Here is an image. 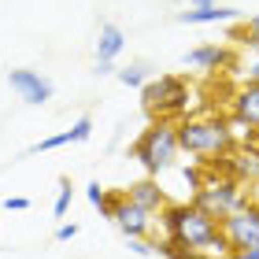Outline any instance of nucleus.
Returning <instances> with one entry per match:
<instances>
[{
	"mask_svg": "<svg viewBox=\"0 0 259 259\" xmlns=\"http://www.w3.org/2000/svg\"><path fill=\"white\" fill-rule=\"evenodd\" d=\"M163 219V230H167V237L182 241L185 248H196V252H211L219 259H230V241L226 233H222V222L215 215H207L204 207H196L193 200L189 204H167L159 211Z\"/></svg>",
	"mask_w": 259,
	"mask_h": 259,
	"instance_id": "f257e3e1",
	"label": "nucleus"
},
{
	"mask_svg": "<svg viewBox=\"0 0 259 259\" xmlns=\"http://www.w3.org/2000/svg\"><path fill=\"white\" fill-rule=\"evenodd\" d=\"M252 152H255V156H259V130H255V141H252Z\"/></svg>",
	"mask_w": 259,
	"mask_h": 259,
	"instance_id": "bb28decb",
	"label": "nucleus"
},
{
	"mask_svg": "<svg viewBox=\"0 0 259 259\" xmlns=\"http://www.w3.org/2000/svg\"><path fill=\"white\" fill-rule=\"evenodd\" d=\"M141 100H145V111L152 119H163V122H174L189 111V85L174 74H163V78H152L141 85Z\"/></svg>",
	"mask_w": 259,
	"mask_h": 259,
	"instance_id": "20e7f679",
	"label": "nucleus"
},
{
	"mask_svg": "<svg viewBox=\"0 0 259 259\" xmlns=\"http://www.w3.org/2000/svg\"><path fill=\"white\" fill-rule=\"evenodd\" d=\"M85 193H89V204H93V207H100V204H104V193H108V189H100V185L93 182V185H89Z\"/></svg>",
	"mask_w": 259,
	"mask_h": 259,
	"instance_id": "412c9836",
	"label": "nucleus"
},
{
	"mask_svg": "<svg viewBox=\"0 0 259 259\" xmlns=\"http://www.w3.org/2000/svg\"><path fill=\"white\" fill-rule=\"evenodd\" d=\"M122 45H126V33L115 26V22H108V26H100V41H97V60H115V56L122 52Z\"/></svg>",
	"mask_w": 259,
	"mask_h": 259,
	"instance_id": "4468645a",
	"label": "nucleus"
},
{
	"mask_svg": "<svg viewBox=\"0 0 259 259\" xmlns=\"http://www.w3.org/2000/svg\"><path fill=\"white\" fill-rule=\"evenodd\" d=\"M126 241H130V248H134L137 255H148V252H152V244H148L145 237H126Z\"/></svg>",
	"mask_w": 259,
	"mask_h": 259,
	"instance_id": "5701e85b",
	"label": "nucleus"
},
{
	"mask_svg": "<svg viewBox=\"0 0 259 259\" xmlns=\"http://www.w3.org/2000/svg\"><path fill=\"white\" fill-rule=\"evenodd\" d=\"M119 81L122 85H130V89H141L148 81V74H145V67H122L119 70Z\"/></svg>",
	"mask_w": 259,
	"mask_h": 259,
	"instance_id": "dca6fc26",
	"label": "nucleus"
},
{
	"mask_svg": "<svg viewBox=\"0 0 259 259\" xmlns=\"http://www.w3.org/2000/svg\"><path fill=\"white\" fill-rule=\"evenodd\" d=\"M4 207H8V211H26V207H30V200H26V196H8V200H4Z\"/></svg>",
	"mask_w": 259,
	"mask_h": 259,
	"instance_id": "4be33fe9",
	"label": "nucleus"
},
{
	"mask_svg": "<svg viewBox=\"0 0 259 259\" xmlns=\"http://www.w3.org/2000/svg\"><path fill=\"white\" fill-rule=\"evenodd\" d=\"M178 122H152L145 134L137 137V145H134V159L145 167L148 174H159V170H170L174 167V159H178Z\"/></svg>",
	"mask_w": 259,
	"mask_h": 259,
	"instance_id": "7ed1b4c3",
	"label": "nucleus"
},
{
	"mask_svg": "<svg viewBox=\"0 0 259 259\" xmlns=\"http://www.w3.org/2000/svg\"><path fill=\"white\" fill-rule=\"evenodd\" d=\"M119 200H122V193H104V204L97 207L104 219H115V207H119Z\"/></svg>",
	"mask_w": 259,
	"mask_h": 259,
	"instance_id": "6ab92c4d",
	"label": "nucleus"
},
{
	"mask_svg": "<svg viewBox=\"0 0 259 259\" xmlns=\"http://www.w3.org/2000/svg\"><path fill=\"white\" fill-rule=\"evenodd\" d=\"M70 196H74V189H70V178H60V196H56V219H63V215H67Z\"/></svg>",
	"mask_w": 259,
	"mask_h": 259,
	"instance_id": "f3484780",
	"label": "nucleus"
},
{
	"mask_svg": "<svg viewBox=\"0 0 259 259\" xmlns=\"http://www.w3.org/2000/svg\"><path fill=\"white\" fill-rule=\"evenodd\" d=\"M111 222L126 233V237H145L148 241V233H152V211H145L141 204H134V200H126V193L119 200V207H115Z\"/></svg>",
	"mask_w": 259,
	"mask_h": 259,
	"instance_id": "0eeeda50",
	"label": "nucleus"
},
{
	"mask_svg": "<svg viewBox=\"0 0 259 259\" xmlns=\"http://www.w3.org/2000/svg\"><path fill=\"white\" fill-rule=\"evenodd\" d=\"M248 74H252V81H259V60L252 63V70H248Z\"/></svg>",
	"mask_w": 259,
	"mask_h": 259,
	"instance_id": "a878e982",
	"label": "nucleus"
},
{
	"mask_svg": "<svg viewBox=\"0 0 259 259\" xmlns=\"http://www.w3.org/2000/svg\"><path fill=\"white\" fill-rule=\"evenodd\" d=\"M182 63L185 67H200V70H219V67H230L233 56L222 49V45H200V49L182 56Z\"/></svg>",
	"mask_w": 259,
	"mask_h": 259,
	"instance_id": "9d476101",
	"label": "nucleus"
},
{
	"mask_svg": "<svg viewBox=\"0 0 259 259\" xmlns=\"http://www.w3.org/2000/svg\"><path fill=\"white\" fill-rule=\"evenodd\" d=\"M8 85L19 93V100H26V104H49L52 100V85L37 74V70H11Z\"/></svg>",
	"mask_w": 259,
	"mask_h": 259,
	"instance_id": "6e6552de",
	"label": "nucleus"
},
{
	"mask_svg": "<svg viewBox=\"0 0 259 259\" xmlns=\"http://www.w3.org/2000/svg\"><path fill=\"white\" fill-rule=\"evenodd\" d=\"M255 193H259V182H255Z\"/></svg>",
	"mask_w": 259,
	"mask_h": 259,
	"instance_id": "cd10ccee",
	"label": "nucleus"
},
{
	"mask_svg": "<svg viewBox=\"0 0 259 259\" xmlns=\"http://www.w3.org/2000/svg\"><path fill=\"white\" fill-rule=\"evenodd\" d=\"M222 233H226L233 252L255 248L259 244V200H244L237 211H230V215L222 219Z\"/></svg>",
	"mask_w": 259,
	"mask_h": 259,
	"instance_id": "423d86ee",
	"label": "nucleus"
},
{
	"mask_svg": "<svg viewBox=\"0 0 259 259\" xmlns=\"http://www.w3.org/2000/svg\"><path fill=\"white\" fill-rule=\"evenodd\" d=\"M89 134H93V119H78L70 130H63V134L45 137L33 152H52V148H63V145H78V141H89Z\"/></svg>",
	"mask_w": 259,
	"mask_h": 259,
	"instance_id": "f8f14e48",
	"label": "nucleus"
},
{
	"mask_svg": "<svg viewBox=\"0 0 259 259\" xmlns=\"http://www.w3.org/2000/svg\"><path fill=\"white\" fill-rule=\"evenodd\" d=\"M230 19H237V11H233V8H219V4L193 8V11H182V15H178V22H185V26H200V22H230Z\"/></svg>",
	"mask_w": 259,
	"mask_h": 259,
	"instance_id": "ddd939ff",
	"label": "nucleus"
},
{
	"mask_svg": "<svg viewBox=\"0 0 259 259\" xmlns=\"http://www.w3.org/2000/svg\"><path fill=\"white\" fill-rule=\"evenodd\" d=\"M233 115L244 119L252 130H259V81H248L233 93Z\"/></svg>",
	"mask_w": 259,
	"mask_h": 259,
	"instance_id": "9b49d317",
	"label": "nucleus"
},
{
	"mask_svg": "<svg viewBox=\"0 0 259 259\" xmlns=\"http://www.w3.org/2000/svg\"><path fill=\"white\" fill-rule=\"evenodd\" d=\"M189 4H193V8H211L215 0H189Z\"/></svg>",
	"mask_w": 259,
	"mask_h": 259,
	"instance_id": "393cba45",
	"label": "nucleus"
},
{
	"mask_svg": "<svg viewBox=\"0 0 259 259\" xmlns=\"http://www.w3.org/2000/svg\"><path fill=\"white\" fill-rule=\"evenodd\" d=\"M126 193V200H134V204H141L145 211H152V215H156V211H163L170 204L167 200V193H163V185L159 182H152V178H145V182H134L130 185V189H122Z\"/></svg>",
	"mask_w": 259,
	"mask_h": 259,
	"instance_id": "1a4fd4ad",
	"label": "nucleus"
},
{
	"mask_svg": "<svg viewBox=\"0 0 259 259\" xmlns=\"http://www.w3.org/2000/svg\"><path fill=\"white\" fill-rule=\"evenodd\" d=\"M226 130H230L233 145H241V141H244V145H252V141H255V130H252L248 122H244V119H237L233 111H230V119H226Z\"/></svg>",
	"mask_w": 259,
	"mask_h": 259,
	"instance_id": "2eb2a0df",
	"label": "nucleus"
},
{
	"mask_svg": "<svg viewBox=\"0 0 259 259\" xmlns=\"http://www.w3.org/2000/svg\"><path fill=\"white\" fill-rule=\"evenodd\" d=\"M111 70H115V67H111L108 60H97V74H111Z\"/></svg>",
	"mask_w": 259,
	"mask_h": 259,
	"instance_id": "b1692460",
	"label": "nucleus"
},
{
	"mask_svg": "<svg viewBox=\"0 0 259 259\" xmlns=\"http://www.w3.org/2000/svg\"><path fill=\"white\" fill-rule=\"evenodd\" d=\"M241 33H244V45H252V49L259 52V15H252L248 22H244V30H241Z\"/></svg>",
	"mask_w": 259,
	"mask_h": 259,
	"instance_id": "a211bd4d",
	"label": "nucleus"
},
{
	"mask_svg": "<svg viewBox=\"0 0 259 259\" xmlns=\"http://www.w3.org/2000/svg\"><path fill=\"white\" fill-rule=\"evenodd\" d=\"M178 145L182 152H189L196 159H226L233 152V137L226 130V119L215 115H193V119L178 122Z\"/></svg>",
	"mask_w": 259,
	"mask_h": 259,
	"instance_id": "f03ea898",
	"label": "nucleus"
},
{
	"mask_svg": "<svg viewBox=\"0 0 259 259\" xmlns=\"http://www.w3.org/2000/svg\"><path fill=\"white\" fill-rule=\"evenodd\" d=\"M244 200H248V193H244V185H241L237 178H211V182H204V185L196 189L193 204L204 207L207 215H215V219L222 222L230 211H237Z\"/></svg>",
	"mask_w": 259,
	"mask_h": 259,
	"instance_id": "39448f33",
	"label": "nucleus"
},
{
	"mask_svg": "<svg viewBox=\"0 0 259 259\" xmlns=\"http://www.w3.org/2000/svg\"><path fill=\"white\" fill-rule=\"evenodd\" d=\"M70 237H78V226L74 222H63V226L56 230V241H70Z\"/></svg>",
	"mask_w": 259,
	"mask_h": 259,
	"instance_id": "aec40b11",
	"label": "nucleus"
}]
</instances>
